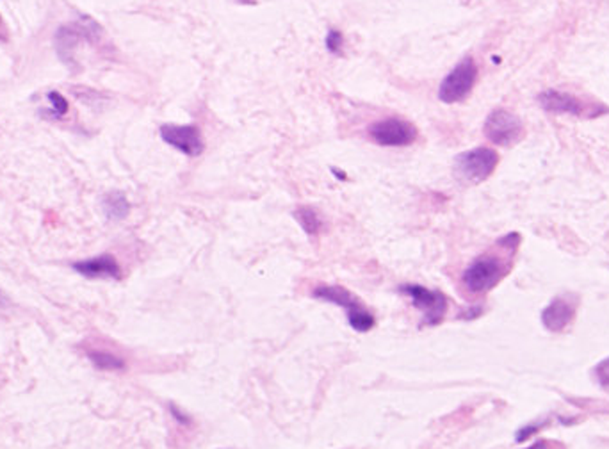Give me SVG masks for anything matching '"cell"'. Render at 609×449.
I'll return each mask as SVG.
<instances>
[{"instance_id":"obj_10","label":"cell","mask_w":609,"mask_h":449,"mask_svg":"<svg viewBox=\"0 0 609 449\" xmlns=\"http://www.w3.org/2000/svg\"><path fill=\"white\" fill-rule=\"evenodd\" d=\"M74 269L77 273H81L86 278H113V280H120L122 278V269L120 264L116 262V259L109 253L88 259V261H81L74 264Z\"/></svg>"},{"instance_id":"obj_18","label":"cell","mask_w":609,"mask_h":449,"mask_svg":"<svg viewBox=\"0 0 609 449\" xmlns=\"http://www.w3.org/2000/svg\"><path fill=\"white\" fill-rule=\"evenodd\" d=\"M170 412L173 413V417L180 422V424H189L191 422V417L189 415H186L180 408H177L173 403H170Z\"/></svg>"},{"instance_id":"obj_5","label":"cell","mask_w":609,"mask_h":449,"mask_svg":"<svg viewBox=\"0 0 609 449\" xmlns=\"http://www.w3.org/2000/svg\"><path fill=\"white\" fill-rule=\"evenodd\" d=\"M399 291L412 300V303L417 310L422 312L424 325L435 326V325L442 323V319L445 317L449 300L444 293L431 291V289H428L424 285H417V284L401 285Z\"/></svg>"},{"instance_id":"obj_4","label":"cell","mask_w":609,"mask_h":449,"mask_svg":"<svg viewBox=\"0 0 609 449\" xmlns=\"http://www.w3.org/2000/svg\"><path fill=\"white\" fill-rule=\"evenodd\" d=\"M477 81V67L472 58L461 60L442 81L438 88V99L444 104L461 102L470 95Z\"/></svg>"},{"instance_id":"obj_20","label":"cell","mask_w":609,"mask_h":449,"mask_svg":"<svg viewBox=\"0 0 609 449\" xmlns=\"http://www.w3.org/2000/svg\"><path fill=\"white\" fill-rule=\"evenodd\" d=\"M556 447H561L559 444H552L549 440H540V442H534L533 445L525 447V449H556Z\"/></svg>"},{"instance_id":"obj_2","label":"cell","mask_w":609,"mask_h":449,"mask_svg":"<svg viewBox=\"0 0 609 449\" xmlns=\"http://www.w3.org/2000/svg\"><path fill=\"white\" fill-rule=\"evenodd\" d=\"M509 264L495 255L477 257L461 277L465 289L472 294H485L492 291L508 273Z\"/></svg>"},{"instance_id":"obj_21","label":"cell","mask_w":609,"mask_h":449,"mask_svg":"<svg viewBox=\"0 0 609 449\" xmlns=\"http://www.w3.org/2000/svg\"><path fill=\"white\" fill-rule=\"evenodd\" d=\"M4 301V296H3V293H0V303H3Z\"/></svg>"},{"instance_id":"obj_13","label":"cell","mask_w":609,"mask_h":449,"mask_svg":"<svg viewBox=\"0 0 609 449\" xmlns=\"http://www.w3.org/2000/svg\"><path fill=\"white\" fill-rule=\"evenodd\" d=\"M294 216H296L298 223L301 225V229H303L309 236L319 234V230H321V227H323V221H321V218H319V214H317L316 209H312V207H309V205H307V207H298L296 212H294Z\"/></svg>"},{"instance_id":"obj_8","label":"cell","mask_w":609,"mask_h":449,"mask_svg":"<svg viewBox=\"0 0 609 449\" xmlns=\"http://www.w3.org/2000/svg\"><path fill=\"white\" fill-rule=\"evenodd\" d=\"M161 138L170 147L177 148L188 157H198L205 150L204 136L196 125H173L166 124L161 127Z\"/></svg>"},{"instance_id":"obj_12","label":"cell","mask_w":609,"mask_h":449,"mask_svg":"<svg viewBox=\"0 0 609 449\" xmlns=\"http://www.w3.org/2000/svg\"><path fill=\"white\" fill-rule=\"evenodd\" d=\"M104 211L108 214L109 220H125L129 216V211H131V204L127 200V196L120 191H115V193H109L106 198H104Z\"/></svg>"},{"instance_id":"obj_15","label":"cell","mask_w":609,"mask_h":449,"mask_svg":"<svg viewBox=\"0 0 609 449\" xmlns=\"http://www.w3.org/2000/svg\"><path fill=\"white\" fill-rule=\"evenodd\" d=\"M326 49L328 52L332 54H342L344 51V35L341 31H335L332 29L328 35H326Z\"/></svg>"},{"instance_id":"obj_11","label":"cell","mask_w":609,"mask_h":449,"mask_svg":"<svg viewBox=\"0 0 609 449\" xmlns=\"http://www.w3.org/2000/svg\"><path fill=\"white\" fill-rule=\"evenodd\" d=\"M573 314H575V301H572L570 298L559 296L549 307L543 309L541 323L550 332H561L568 326Z\"/></svg>"},{"instance_id":"obj_7","label":"cell","mask_w":609,"mask_h":449,"mask_svg":"<svg viewBox=\"0 0 609 449\" xmlns=\"http://www.w3.org/2000/svg\"><path fill=\"white\" fill-rule=\"evenodd\" d=\"M367 134L371 141L380 147H408L419 138L417 127L412 122L401 118H387L376 122L369 127Z\"/></svg>"},{"instance_id":"obj_19","label":"cell","mask_w":609,"mask_h":449,"mask_svg":"<svg viewBox=\"0 0 609 449\" xmlns=\"http://www.w3.org/2000/svg\"><path fill=\"white\" fill-rule=\"evenodd\" d=\"M536 429H538V426H527V428L518 429V431H517V442H522V440L529 438Z\"/></svg>"},{"instance_id":"obj_3","label":"cell","mask_w":609,"mask_h":449,"mask_svg":"<svg viewBox=\"0 0 609 449\" xmlns=\"http://www.w3.org/2000/svg\"><path fill=\"white\" fill-rule=\"evenodd\" d=\"M499 154L486 147H477L467 152H461L454 159V173L460 180L469 184L485 182L497 168Z\"/></svg>"},{"instance_id":"obj_14","label":"cell","mask_w":609,"mask_h":449,"mask_svg":"<svg viewBox=\"0 0 609 449\" xmlns=\"http://www.w3.org/2000/svg\"><path fill=\"white\" fill-rule=\"evenodd\" d=\"M88 357L95 364V367H99V369L118 371V369L125 367V360L120 358L115 353H109V351H95V349H92V351H88Z\"/></svg>"},{"instance_id":"obj_9","label":"cell","mask_w":609,"mask_h":449,"mask_svg":"<svg viewBox=\"0 0 609 449\" xmlns=\"http://www.w3.org/2000/svg\"><path fill=\"white\" fill-rule=\"evenodd\" d=\"M538 104L543 111L547 113H554V115H575V116H582L584 115V106L582 102L570 95V93H563L557 90H547L543 93L538 95Z\"/></svg>"},{"instance_id":"obj_6","label":"cell","mask_w":609,"mask_h":449,"mask_svg":"<svg viewBox=\"0 0 609 449\" xmlns=\"http://www.w3.org/2000/svg\"><path fill=\"white\" fill-rule=\"evenodd\" d=\"M483 134L493 145L499 147H511L520 141L524 134V125L520 118L506 109L492 111L483 125Z\"/></svg>"},{"instance_id":"obj_1","label":"cell","mask_w":609,"mask_h":449,"mask_svg":"<svg viewBox=\"0 0 609 449\" xmlns=\"http://www.w3.org/2000/svg\"><path fill=\"white\" fill-rule=\"evenodd\" d=\"M314 298L325 300L337 307H342L348 316V323L355 332L365 333L376 326V317L373 312L348 289L339 285H319L312 293Z\"/></svg>"},{"instance_id":"obj_16","label":"cell","mask_w":609,"mask_h":449,"mask_svg":"<svg viewBox=\"0 0 609 449\" xmlns=\"http://www.w3.org/2000/svg\"><path fill=\"white\" fill-rule=\"evenodd\" d=\"M595 374H597L598 383H600L605 390H609V358L602 360V362L595 367Z\"/></svg>"},{"instance_id":"obj_17","label":"cell","mask_w":609,"mask_h":449,"mask_svg":"<svg viewBox=\"0 0 609 449\" xmlns=\"http://www.w3.org/2000/svg\"><path fill=\"white\" fill-rule=\"evenodd\" d=\"M49 100H51L52 108L58 111V115H65L68 111V102H67V99L63 95L52 92V93H49Z\"/></svg>"}]
</instances>
